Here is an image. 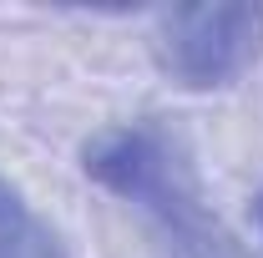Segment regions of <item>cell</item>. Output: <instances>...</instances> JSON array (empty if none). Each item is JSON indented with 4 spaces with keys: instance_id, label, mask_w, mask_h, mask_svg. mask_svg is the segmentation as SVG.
<instances>
[{
    "instance_id": "cell-3",
    "label": "cell",
    "mask_w": 263,
    "mask_h": 258,
    "mask_svg": "<svg viewBox=\"0 0 263 258\" xmlns=\"http://www.w3.org/2000/svg\"><path fill=\"white\" fill-rule=\"evenodd\" d=\"M0 258H66L46 218L0 177Z\"/></svg>"
},
{
    "instance_id": "cell-4",
    "label": "cell",
    "mask_w": 263,
    "mask_h": 258,
    "mask_svg": "<svg viewBox=\"0 0 263 258\" xmlns=\"http://www.w3.org/2000/svg\"><path fill=\"white\" fill-rule=\"evenodd\" d=\"M253 208H258V228H263V193H258V202H253Z\"/></svg>"
},
{
    "instance_id": "cell-2",
    "label": "cell",
    "mask_w": 263,
    "mask_h": 258,
    "mask_svg": "<svg viewBox=\"0 0 263 258\" xmlns=\"http://www.w3.org/2000/svg\"><path fill=\"white\" fill-rule=\"evenodd\" d=\"M263 56V5H172L157 21V61L182 86H228Z\"/></svg>"
},
{
    "instance_id": "cell-1",
    "label": "cell",
    "mask_w": 263,
    "mask_h": 258,
    "mask_svg": "<svg viewBox=\"0 0 263 258\" xmlns=\"http://www.w3.org/2000/svg\"><path fill=\"white\" fill-rule=\"evenodd\" d=\"M81 167L106 193L127 197L137 213H147V223L167 238L172 258H243L233 233L202 202L182 137L167 132L157 117H137L97 132L81 152Z\"/></svg>"
}]
</instances>
